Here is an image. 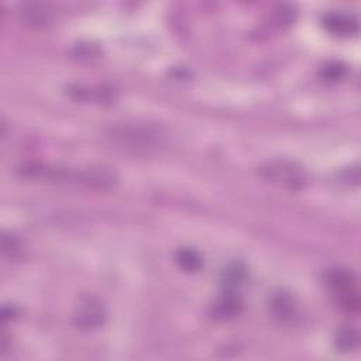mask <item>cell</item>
<instances>
[{"mask_svg":"<svg viewBox=\"0 0 361 361\" xmlns=\"http://www.w3.org/2000/svg\"><path fill=\"white\" fill-rule=\"evenodd\" d=\"M358 333L353 327H344L341 329L336 336V346L341 351H351L358 347Z\"/></svg>","mask_w":361,"mask_h":361,"instance_id":"obj_11","label":"cell"},{"mask_svg":"<svg viewBox=\"0 0 361 361\" xmlns=\"http://www.w3.org/2000/svg\"><path fill=\"white\" fill-rule=\"evenodd\" d=\"M346 75H347V67L337 61L327 62L320 69V76L327 82H340L346 78Z\"/></svg>","mask_w":361,"mask_h":361,"instance_id":"obj_12","label":"cell"},{"mask_svg":"<svg viewBox=\"0 0 361 361\" xmlns=\"http://www.w3.org/2000/svg\"><path fill=\"white\" fill-rule=\"evenodd\" d=\"M175 261L185 273H198L203 266L200 253L191 247L179 249L175 254Z\"/></svg>","mask_w":361,"mask_h":361,"instance_id":"obj_8","label":"cell"},{"mask_svg":"<svg viewBox=\"0 0 361 361\" xmlns=\"http://www.w3.org/2000/svg\"><path fill=\"white\" fill-rule=\"evenodd\" d=\"M323 26L336 36H353L358 32L357 20L341 12H330L323 18Z\"/></svg>","mask_w":361,"mask_h":361,"instance_id":"obj_6","label":"cell"},{"mask_svg":"<svg viewBox=\"0 0 361 361\" xmlns=\"http://www.w3.org/2000/svg\"><path fill=\"white\" fill-rule=\"evenodd\" d=\"M106 320V309L95 297H83L72 313L74 325L83 332H92L103 326Z\"/></svg>","mask_w":361,"mask_h":361,"instance_id":"obj_3","label":"cell"},{"mask_svg":"<svg viewBox=\"0 0 361 361\" xmlns=\"http://www.w3.org/2000/svg\"><path fill=\"white\" fill-rule=\"evenodd\" d=\"M22 15L33 25H47L51 22V12L48 8L39 4L22 5Z\"/></svg>","mask_w":361,"mask_h":361,"instance_id":"obj_9","label":"cell"},{"mask_svg":"<svg viewBox=\"0 0 361 361\" xmlns=\"http://www.w3.org/2000/svg\"><path fill=\"white\" fill-rule=\"evenodd\" d=\"M243 302L234 291H224V294L213 305V316L217 320H231L242 313Z\"/></svg>","mask_w":361,"mask_h":361,"instance_id":"obj_5","label":"cell"},{"mask_svg":"<svg viewBox=\"0 0 361 361\" xmlns=\"http://www.w3.org/2000/svg\"><path fill=\"white\" fill-rule=\"evenodd\" d=\"M114 137L130 142L136 146H153L160 142L163 135L160 130L146 126H122L114 130Z\"/></svg>","mask_w":361,"mask_h":361,"instance_id":"obj_4","label":"cell"},{"mask_svg":"<svg viewBox=\"0 0 361 361\" xmlns=\"http://www.w3.org/2000/svg\"><path fill=\"white\" fill-rule=\"evenodd\" d=\"M325 284L330 292L337 298L340 306L355 313L360 309V297L357 290V280L354 274L346 268H330L325 274Z\"/></svg>","mask_w":361,"mask_h":361,"instance_id":"obj_1","label":"cell"},{"mask_svg":"<svg viewBox=\"0 0 361 361\" xmlns=\"http://www.w3.org/2000/svg\"><path fill=\"white\" fill-rule=\"evenodd\" d=\"M271 311L274 316L280 320H287L291 318L294 312V302L291 297L285 292L277 294L271 301Z\"/></svg>","mask_w":361,"mask_h":361,"instance_id":"obj_10","label":"cell"},{"mask_svg":"<svg viewBox=\"0 0 361 361\" xmlns=\"http://www.w3.org/2000/svg\"><path fill=\"white\" fill-rule=\"evenodd\" d=\"M260 174L268 182L288 191H299L306 185L305 170L290 160H274L260 168Z\"/></svg>","mask_w":361,"mask_h":361,"instance_id":"obj_2","label":"cell"},{"mask_svg":"<svg viewBox=\"0 0 361 361\" xmlns=\"http://www.w3.org/2000/svg\"><path fill=\"white\" fill-rule=\"evenodd\" d=\"M247 277V268L243 263H231L229 264L224 271L222 273V287L224 291H234L240 285L243 284V281Z\"/></svg>","mask_w":361,"mask_h":361,"instance_id":"obj_7","label":"cell"}]
</instances>
